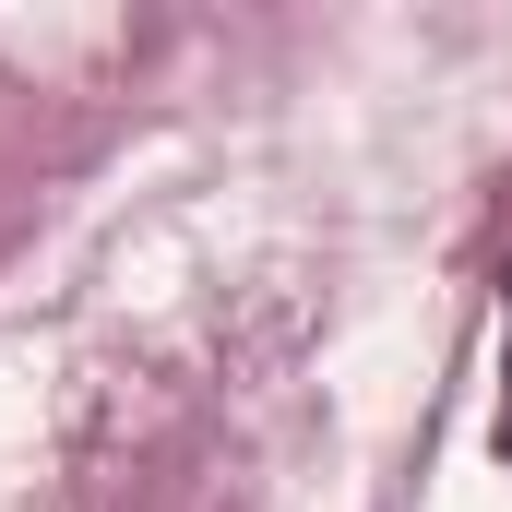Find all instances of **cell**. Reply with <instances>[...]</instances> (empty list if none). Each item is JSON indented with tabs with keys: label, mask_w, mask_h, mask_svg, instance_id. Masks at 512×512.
<instances>
[{
	"label": "cell",
	"mask_w": 512,
	"mask_h": 512,
	"mask_svg": "<svg viewBox=\"0 0 512 512\" xmlns=\"http://www.w3.org/2000/svg\"><path fill=\"white\" fill-rule=\"evenodd\" d=\"M501 465H512V346H501Z\"/></svg>",
	"instance_id": "cell-1"
}]
</instances>
